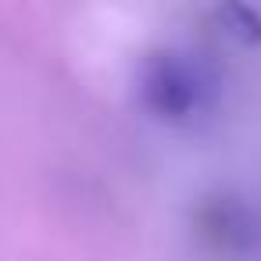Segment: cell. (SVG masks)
Segmentation results:
<instances>
[{
    "mask_svg": "<svg viewBox=\"0 0 261 261\" xmlns=\"http://www.w3.org/2000/svg\"><path fill=\"white\" fill-rule=\"evenodd\" d=\"M215 18L222 22V33L243 47H257L261 43V18L257 11L250 8H240V4H229V8H218Z\"/></svg>",
    "mask_w": 261,
    "mask_h": 261,
    "instance_id": "3957f363",
    "label": "cell"
},
{
    "mask_svg": "<svg viewBox=\"0 0 261 261\" xmlns=\"http://www.w3.org/2000/svg\"><path fill=\"white\" fill-rule=\"evenodd\" d=\"M193 232L200 247L215 257H243L261 243L257 211L229 190H215L193 207Z\"/></svg>",
    "mask_w": 261,
    "mask_h": 261,
    "instance_id": "7a4b0ae2",
    "label": "cell"
},
{
    "mask_svg": "<svg viewBox=\"0 0 261 261\" xmlns=\"http://www.w3.org/2000/svg\"><path fill=\"white\" fill-rule=\"evenodd\" d=\"M136 93L154 118L168 125H193L215 111L218 75L200 54L161 47L143 58L136 75Z\"/></svg>",
    "mask_w": 261,
    "mask_h": 261,
    "instance_id": "6da1fadb",
    "label": "cell"
}]
</instances>
